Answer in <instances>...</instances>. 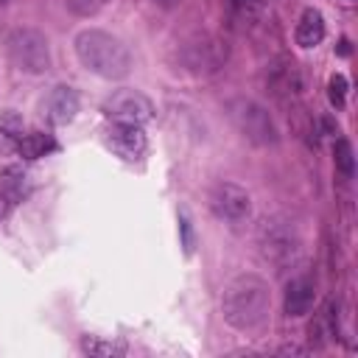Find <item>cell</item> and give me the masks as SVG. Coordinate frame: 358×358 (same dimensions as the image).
<instances>
[{
  "mask_svg": "<svg viewBox=\"0 0 358 358\" xmlns=\"http://www.w3.org/2000/svg\"><path fill=\"white\" fill-rule=\"evenodd\" d=\"M271 313L268 282L257 274H238L221 291V316L235 330H257Z\"/></svg>",
  "mask_w": 358,
  "mask_h": 358,
  "instance_id": "6da1fadb",
  "label": "cell"
},
{
  "mask_svg": "<svg viewBox=\"0 0 358 358\" xmlns=\"http://www.w3.org/2000/svg\"><path fill=\"white\" fill-rule=\"evenodd\" d=\"M73 50L78 56V62L101 76V78H109V81H117V78H126L131 73V53L129 48L109 31H101V28H84L76 34L73 39Z\"/></svg>",
  "mask_w": 358,
  "mask_h": 358,
  "instance_id": "7a4b0ae2",
  "label": "cell"
},
{
  "mask_svg": "<svg viewBox=\"0 0 358 358\" xmlns=\"http://www.w3.org/2000/svg\"><path fill=\"white\" fill-rule=\"evenodd\" d=\"M257 246H260V255L277 266V268H285V266H294L302 255V238H299V229L296 224L282 215V213H274V215H266L257 227Z\"/></svg>",
  "mask_w": 358,
  "mask_h": 358,
  "instance_id": "3957f363",
  "label": "cell"
},
{
  "mask_svg": "<svg viewBox=\"0 0 358 358\" xmlns=\"http://www.w3.org/2000/svg\"><path fill=\"white\" fill-rule=\"evenodd\" d=\"M227 115L246 143H252L257 148H274L280 143V129H277L271 112L260 101L238 95L227 103Z\"/></svg>",
  "mask_w": 358,
  "mask_h": 358,
  "instance_id": "277c9868",
  "label": "cell"
},
{
  "mask_svg": "<svg viewBox=\"0 0 358 358\" xmlns=\"http://www.w3.org/2000/svg\"><path fill=\"white\" fill-rule=\"evenodd\" d=\"M173 62L187 76H213L227 62V42H221L215 34H193L176 45Z\"/></svg>",
  "mask_w": 358,
  "mask_h": 358,
  "instance_id": "5b68a950",
  "label": "cell"
},
{
  "mask_svg": "<svg viewBox=\"0 0 358 358\" xmlns=\"http://www.w3.org/2000/svg\"><path fill=\"white\" fill-rule=\"evenodd\" d=\"M6 53L8 62L28 76H42L50 70V45L39 28L31 25L11 28L6 34Z\"/></svg>",
  "mask_w": 358,
  "mask_h": 358,
  "instance_id": "8992f818",
  "label": "cell"
},
{
  "mask_svg": "<svg viewBox=\"0 0 358 358\" xmlns=\"http://www.w3.org/2000/svg\"><path fill=\"white\" fill-rule=\"evenodd\" d=\"M207 207L224 224H243L252 213V196L246 187L221 179L207 190Z\"/></svg>",
  "mask_w": 358,
  "mask_h": 358,
  "instance_id": "52a82bcc",
  "label": "cell"
},
{
  "mask_svg": "<svg viewBox=\"0 0 358 358\" xmlns=\"http://www.w3.org/2000/svg\"><path fill=\"white\" fill-rule=\"evenodd\" d=\"M103 115L112 123H148L154 117V103L140 90H117L103 101Z\"/></svg>",
  "mask_w": 358,
  "mask_h": 358,
  "instance_id": "ba28073f",
  "label": "cell"
},
{
  "mask_svg": "<svg viewBox=\"0 0 358 358\" xmlns=\"http://www.w3.org/2000/svg\"><path fill=\"white\" fill-rule=\"evenodd\" d=\"M106 145L126 162H134L145 154L148 140H145L143 126H137V123H112L106 129Z\"/></svg>",
  "mask_w": 358,
  "mask_h": 358,
  "instance_id": "9c48e42d",
  "label": "cell"
},
{
  "mask_svg": "<svg viewBox=\"0 0 358 358\" xmlns=\"http://www.w3.org/2000/svg\"><path fill=\"white\" fill-rule=\"evenodd\" d=\"M316 302V285L308 274H296L288 280L285 285V299H282V308H285V316L291 319H299L305 313H310Z\"/></svg>",
  "mask_w": 358,
  "mask_h": 358,
  "instance_id": "30bf717a",
  "label": "cell"
},
{
  "mask_svg": "<svg viewBox=\"0 0 358 358\" xmlns=\"http://www.w3.org/2000/svg\"><path fill=\"white\" fill-rule=\"evenodd\" d=\"M45 115L53 126H67L78 115V95L70 87H53L45 101Z\"/></svg>",
  "mask_w": 358,
  "mask_h": 358,
  "instance_id": "8fae6325",
  "label": "cell"
},
{
  "mask_svg": "<svg viewBox=\"0 0 358 358\" xmlns=\"http://www.w3.org/2000/svg\"><path fill=\"white\" fill-rule=\"evenodd\" d=\"M294 39H296L299 48H316L324 39V17L316 8H305L299 22H296Z\"/></svg>",
  "mask_w": 358,
  "mask_h": 358,
  "instance_id": "7c38bea8",
  "label": "cell"
},
{
  "mask_svg": "<svg viewBox=\"0 0 358 358\" xmlns=\"http://www.w3.org/2000/svg\"><path fill=\"white\" fill-rule=\"evenodd\" d=\"M268 87H271V92L277 95V98H296L299 95V90H302V78H299V70L294 67V64H280V67H274L271 70V76H268Z\"/></svg>",
  "mask_w": 358,
  "mask_h": 358,
  "instance_id": "4fadbf2b",
  "label": "cell"
},
{
  "mask_svg": "<svg viewBox=\"0 0 358 358\" xmlns=\"http://www.w3.org/2000/svg\"><path fill=\"white\" fill-rule=\"evenodd\" d=\"M25 179H28V173L22 171V165H6V168L0 171V196H3L11 207L22 199V193H25Z\"/></svg>",
  "mask_w": 358,
  "mask_h": 358,
  "instance_id": "5bb4252c",
  "label": "cell"
},
{
  "mask_svg": "<svg viewBox=\"0 0 358 358\" xmlns=\"http://www.w3.org/2000/svg\"><path fill=\"white\" fill-rule=\"evenodd\" d=\"M20 140H22V117L14 109H3L0 112V154L17 151Z\"/></svg>",
  "mask_w": 358,
  "mask_h": 358,
  "instance_id": "9a60e30c",
  "label": "cell"
},
{
  "mask_svg": "<svg viewBox=\"0 0 358 358\" xmlns=\"http://www.w3.org/2000/svg\"><path fill=\"white\" fill-rule=\"evenodd\" d=\"M50 151H56V143H53V137L45 134V131L22 134V140H20V145H17V154L25 157V159H39V157H45V154H50Z\"/></svg>",
  "mask_w": 358,
  "mask_h": 358,
  "instance_id": "2e32d148",
  "label": "cell"
},
{
  "mask_svg": "<svg viewBox=\"0 0 358 358\" xmlns=\"http://www.w3.org/2000/svg\"><path fill=\"white\" fill-rule=\"evenodd\" d=\"M78 347H81V352L90 355V358H115V355H123V352H126L123 344L106 341V338H101V336H81Z\"/></svg>",
  "mask_w": 358,
  "mask_h": 358,
  "instance_id": "e0dca14e",
  "label": "cell"
},
{
  "mask_svg": "<svg viewBox=\"0 0 358 358\" xmlns=\"http://www.w3.org/2000/svg\"><path fill=\"white\" fill-rule=\"evenodd\" d=\"M333 162H336V171L344 179H352V173H355V154H352V143L347 137H338L336 140V145H333Z\"/></svg>",
  "mask_w": 358,
  "mask_h": 358,
  "instance_id": "ac0fdd59",
  "label": "cell"
},
{
  "mask_svg": "<svg viewBox=\"0 0 358 358\" xmlns=\"http://www.w3.org/2000/svg\"><path fill=\"white\" fill-rule=\"evenodd\" d=\"M67 3V8L73 11V14H78V17H92V14H98L103 6H106V0H64Z\"/></svg>",
  "mask_w": 358,
  "mask_h": 358,
  "instance_id": "d6986e66",
  "label": "cell"
},
{
  "mask_svg": "<svg viewBox=\"0 0 358 358\" xmlns=\"http://www.w3.org/2000/svg\"><path fill=\"white\" fill-rule=\"evenodd\" d=\"M344 98H347V78H344L341 73H336V76L330 78V103H333L336 109H341V106H344Z\"/></svg>",
  "mask_w": 358,
  "mask_h": 358,
  "instance_id": "ffe728a7",
  "label": "cell"
},
{
  "mask_svg": "<svg viewBox=\"0 0 358 358\" xmlns=\"http://www.w3.org/2000/svg\"><path fill=\"white\" fill-rule=\"evenodd\" d=\"M229 3H232V8H235L241 17H246V20L257 17V14L263 11V6H266V0H229Z\"/></svg>",
  "mask_w": 358,
  "mask_h": 358,
  "instance_id": "44dd1931",
  "label": "cell"
},
{
  "mask_svg": "<svg viewBox=\"0 0 358 358\" xmlns=\"http://www.w3.org/2000/svg\"><path fill=\"white\" fill-rule=\"evenodd\" d=\"M179 229H182V246H185V255H190V252H193V246H196V241H193V229H190L187 215H182V218H179Z\"/></svg>",
  "mask_w": 358,
  "mask_h": 358,
  "instance_id": "7402d4cb",
  "label": "cell"
},
{
  "mask_svg": "<svg viewBox=\"0 0 358 358\" xmlns=\"http://www.w3.org/2000/svg\"><path fill=\"white\" fill-rule=\"evenodd\" d=\"M8 213H11V204H8V201H6L3 196H0V221H3V218H6Z\"/></svg>",
  "mask_w": 358,
  "mask_h": 358,
  "instance_id": "603a6c76",
  "label": "cell"
},
{
  "mask_svg": "<svg viewBox=\"0 0 358 358\" xmlns=\"http://www.w3.org/2000/svg\"><path fill=\"white\" fill-rule=\"evenodd\" d=\"M6 3H8V0H0V6H6Z\"/></svg>",
  "mask_w": 358,
  "mask_h": 358,
  "instance_id": "cb8c5ba5",
  "label": "cell"
},
{
  "mask_svg": "<svg viewBox=\"0 0 358 358\" xmlns=\"http://www.w3.org/2000/svg\"><path fill=\"white\" fill-rule=\"evenodd\" d=\"M344 3H352V0H344Z\"/></svg>",
  "mask_w": 358,
  "mask_h": 358,
  "instance_id": "d4e9b609",
  "label": "cell"
}]
</instances>
